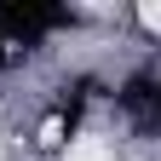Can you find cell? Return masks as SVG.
I'll use <instances>...</instances> for the list:
<instances>
[{
	"mask_svg": "<svg viewBox=\"0 0 161 161\" xmlns=\"http://www.w3.org/2000/svg\"><path fill=\"white\" fill-rule=\"evenodd\" d=\"M69 6H40V0H0V40L6 46H40L46 35L69 29Z\"/></svg>",
	"mask_w": 161,
	"mask_h": 161,
	"instance_id": "cell-1",
	"label": "cell"
},
{
	"mask_svg": "<svg viewBox=\"0 0 161 161\" xmlns=\"http://www.w3.org/2000/svg\"><path fill=\"white\" fill-rule=\"evenodd\" d=\"M6 64H12V46H6V40H0V69H6Z\"/></svg>",
	"mask_w": 161,
	"mask_h": 161,
	"instance_id": "cell-2",
	"label": "cell"
}]
</instances>
